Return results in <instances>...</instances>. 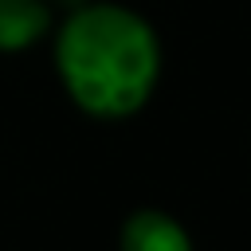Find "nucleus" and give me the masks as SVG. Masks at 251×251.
<instances>
[{"instance_id": "4", "label": "nucleus", "mask_w": 251, "mask_h": 251, "mask_svg": "<svg viewBox=\"0 0 251 251\" xmlns=\"http://www.w3.org/2000/svg\"><path fill=\"white\" fill-rule=\"evenodd\" d=\"M78 4H86V0H51V8H63V12H71V8H78Z\"/></svg>"}, {"instance_id": "2", "label": "nucleus", "mask_w": 251, "mask_h": 251, "mask_svg": "<svg viewBox=\"0 0 251 251\" xmlns=\"http://www.w3.org/2000/svg\"><path fill=\"white\" fill-rule=\"evenodd\" d=\"M118 251H196V247L176 216L161 208H137L126 216L118 231Z\"/></svg>"}, {"instance_id": "3", "label": "nucleus", "mask_w": 251, "mask_h": 251, "mask_svg": "<svg viewBox=\"0 0 251 251\" xmlns=\"http://www.w3.org/2000/svg\"><path fill=\"white\" fill-rule=\"evenodd\" d=\"M55 27L51 0H0V55H20L43 43Z\"/></svg>"}, {"instance_id": "1", "label": "nucleus", "mask_w": 251, "mask_h": 251, "mask_svg": "<svg viewBox=\"0 0 251 251\" xmlns=\"http://www.w3.org/2000/svg\"><path fill=\"white\" fill-rule=\"evenodd\" d=\"M51 67L75 110L94 122H126L157 94L165 47L137 8L86 0L51 27Z\"/></svg>"}]
</instances>
